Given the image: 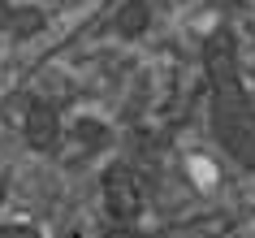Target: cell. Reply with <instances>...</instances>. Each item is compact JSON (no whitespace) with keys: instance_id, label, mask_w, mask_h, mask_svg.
I'll return each instance as SVG.
<instances>
[{"instance_id":"6da1fadb","label":"cell","mask_w":255,"mask_h":238,"mask_svg":"<svg viewBox=\"0 0 255 238\" xmlns=\"http://www.w3.org/2000/svg\"><path fill=\"white\" fill-rule=\"evenodd\" d=\"M212 130L221 139L234 160H242L247 169H255V113L251 104L242 100V91L234 82L216 87V100H212Z\"/></svg>"},{"instance_id":"7a4b0ae2","label":"cell","mask_w":255,"mask_h":238,"mask_svg":"<svg viewBox=\"0 0 255 238\" xmlns=\"http://www.w3.org/2000/svg\"><path fill=\"white\" fill-rule=\"evenodd\" d=\"M26 143L35 147V152H48V147L61 143V117H56L52 104L35 100V104L26 108Z\"/></svg>"},{"instance_id":"3957f363","label":"cell","mask_w":255,"mask_h":238,"mask_svg":"<svg viewBox=\"0 0 255 238\" xmlns=\"http://www.w3.org/2000/svg\"><path fill=\"white\" fill-rule=\"evenodd\" d=\"M143 17H147V9H143V4H126V9H121L117 13V35H138V30H143Z\"/></svg>"},{"instance_id":"277c9868","label":"cell","mask_w":255,"mask_h":238,"mask_svg":"<svg viewBox=\"0 0 255 238\" xmlns=\"http://www.w3.org/2000/svg\"><path fill=\"white\" fill-rule=\"evenodd\" d=\"M0 238H43V234L26 221H0Z\"/></svg>"}]
</instances>
